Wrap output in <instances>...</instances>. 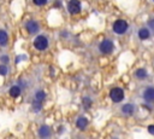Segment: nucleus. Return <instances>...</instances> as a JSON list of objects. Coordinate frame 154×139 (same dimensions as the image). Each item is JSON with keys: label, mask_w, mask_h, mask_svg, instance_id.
Instances as JSON below:
<instances>
[{"label": "nucleus", "mask_w": 154, "mask_h": 139, "mask_svg": "<svg viewBox=\"0 0 154 139\" xmlns=\"http://www.w3.org/2000/svg\"><path fill=\"white\" fill-rule=\"evenodd\" d=\"M34 46H35V48L38 50V51L46 50L47 46H48V40H47V37L43 36V35H38V36L34 40Z\"/></svg>", "instance_id": "f03ea898"}, {"label": "nucleus", "mask_w": 154, "mask_h": 139, "mask_svg": "<svg viewBox=\"0 0 154 139\" xmlns=\"http://www.w3.org/2000/svg\"><path fill=\"white\" fill-rule=\"evenodd\" d=\"M113 42L111 40H103L101 44H100V51L102 53H111L113 51Z\"/></svg>", "instance_id": "39448f33"}, {"label": "nucleus", "mask_w": 154, "mask_h": 139, "mask_svg": "<svg viewBox=\"0 0 154 139\" xmlns=\"http://www.w3.org/2000/svg\"><path fill=\"white\" fill-rule=\"evenodd\" d=\"M113 31L116 33V34H118V35H122V34H124L125 31H126V29H128V22L126 21H124V19H118V21H116L114 23H113Z\"/></svg>", "instance_id": "f257e3e1"}, {"label": "nucleus", "mask_w": 154, "mask_h": 139, "mask_svg": "<svg viewBox=\"0 0 154 139\" xmlns=\"http://www.w3.org/2000/svg\"><path fill=\"white\" fill-rule=\"evenodd\" d=\"M138 37H140L141 40L148 39V37H149V30H148L147 28H141V29L138 30Z\"/></svg>", "instance_id": "9d476101"}, {"label": "nucleus", "mask_w": 154, "mask_h": 139, "mask_svg": "<svg viewBox=\"0 0 154 139\" xmlns=\"http://www.w3.org/2000/svg\"><path fill=\"white\" fill-rule=\"evenodd\" d=\"M7 44V33L5 30H0V46H5Z\"/></svg>", "instance_id": "ddd939ff"}, {"label": "nucleus", "mask_w": 154, "mask_h": 139, "mask_svg": "<svg viewBox=\"0 0 154 139\" xmlns=\"http://www.w3.org/2000/svg\"><path fill=\"white\" fill-rule=\"evenodd\" d=\"M87 124H88V120H87L85 117H79V118L77 120V122H76V126H77L79 129L85 128V127H87Z\"/></svg>", "instance_id": "9b49d317"}, {"label": "nucleus", "mask_w": 154, "mask_h": 139, "mask_svg": "<svg viewBox=\"0 0 154 139\" xmlns=\"http://www.w3.org/2000/svg\"><path fill=\"white\" fill-rule=\"evenodd\" d=\"M81 2L78 0H70L69 4H67V10L72 15H77L81 12Z\"/></svg>", "instance_id": "20e7f679"}, {"label": "nucleus", "mask_w": 154, "mask_h": 139, "mask_svg": "<svg viewBox=\"0 0 154 139\" xmlns=\"http://www.w3.org/2000/svg\"><path fill=\"white\" fill-rule=\"evenodd\" d=\"M148 24H149V27H150V28L154 30V19H150V21L148 22Z\"/></svg>", "instance_id": "412c9836"}, {"label": "nucleus", "mask_w": 154, "mask_h": 139, "mask_svg": "<svg viewBox=\"0 0 154 139\" xmlns=\"http://www.w3.org/2000/svg\"><path fill=\"white\" fill-rule=\"evenodd\" d=\"M1 60H5V63L8 60V57H1Z\"/></svg>", "instance_id": "4be33fe9"}, {"label": "nucleus", "mask_w": 154, "mask_h": 139, "mask_svg": "<svg viewBox=\"0 0 154 139\" xmlns=\"http://www.w3.org/2000/svg\"><path fill=\"white\" fill-rule=\"evenodd\" d=\"M26 30L30 33V34H35L38 31V24L35 22V21H29L26 23Z\"/></svg>", "instance_id": "0eeeda50"}, {"label": "nucleus", "mask_w": 154, "mask_h": 139, "mask_svg": "<svg viewBox=\"0 0 154 139\" xmlns=\"http://www.w3.org/2000/svg\"><path fill=\"white\" fill-rule=\"evenodd\" d=\"M38 135L41 138H47L51 135V129L48 126H42L40 129H38Z\"/></svg>", "instance_id": "6e6552de"}, {"label": "nucleus", "mask_w": 154, "mask_h": 139, "mask_svg": "<svg viewBox=\"0 0 154 139\" xmlns=\"http://www.w3.org/2000/svg\"><path fill=\"white\" fill-rule=\"evenodd\" d=\"M7 74V68L5 65H0V75H6Z\"/></svg>", "instance_id": "f3484780"}, {"label": "nucleus", "mask_w": 154, "mask_h": 139, "mask_svg": "<svg viewBox=\"0 0 154 139\" xmlns=\"http://www.w3.org/2000/svg\"><path fill=\"white\" fill-rule=\"evenodd\" d=\"M109 97L114 103H119V102H122L124 99V91L122 88H119V87L112 88L111 92H109Z\"/></svg>", "instance_id": "7ed1b4c3"}, {"label": "nucleus", "mask_w": 154, "mask_h": 139, "mask_svg": "<svg viewBox=\"0 0 154 139\" xmlns=\"http://www.w3.org/2000/svg\"><path fill=\"white\" fill-rule=\"evenodd\" d=\"M20 94V88L18 86H12L10 88V95L13 97V98H17L18 95Z\"/></svg>", "instance_id": "f8f14e48"}, {"label": "nucleus", "mask_w": 154, "mask_h": 139, "mask_svg": "<svg viewBox=\"0 0 154 139\" xmlns=\"http://www.w3.org/2000/svg\"><path fill=\"white\" fill-rule=\"evenodd\" d=\"M83 100H84V102H83V103H84V106H85V108H89V106H90V99H89V98H84Z\"/></svg>", "instance_id": "6ab92c4d"}, {"label": "nucleus", "mask_w": 154, "mask_h": 139, "mask_svg": "<svg viewBox=\"0 0 154 139\" xmlns=\"http://www.w3.org/2000/svg\"><path fill=\"white\" fill-rule=\"evenodd\" d=\"M45 98H46V94H45V92H43V91H37V92H36V94H35V99H37V100H40V102H42Z\"/></svg>", "instance_id": "2eb2a0df"}, {"label": "nucleus", "mask_w": 154, "mask_h": 139, "mask_svg": "<svg viewBox=\"0 0 154 139\" xmlns=\"http://www.w3.org/2000/svg\"><path fill=\"white\" fill-rule=\"evenodd\" d=\"M148 132H149L150 134H154V126H149V127H148Z\"/></svg>", "instance_id": "aec40b11"}, {"label": "nucleus", "mask_w": 154, "mask_h": 139, "mask_svg": "<svg viewBox=\"0 0 154 139\" xmlns=\"http://www.w3.org/2000/svg\"><path fill=\"white\" fill-rule=\"evenodd\" d=\"M134 110H135V108H134L132 104H125V105H123V108H122V111H123V114H125V115H131V114L134 112Z\"/></svg>", "instance_id": "1a4fd4ad"}, {"label": "nucleus", "mask_w": 154, "mask_h": 139, "mask_svg": "<svg viewBox=\"0 0 154 139\" xmlns=\"http://www.w3.org/2000/svg\"><path fill=\"white\" fill-rule=\"evenodd\" d=\"M32 1H34L35 5H38V6H42L47 2V0H32Z\"/></svg>", "instance_id": "a211bd4d"}, {"label": "nucleus", "mask_w": 154, "mask_h": 139, "mask_svg": "<svg viewBox=\"0 0 154 139\" xmlns=\"http://www.w3.org/2000/svg\"><path fill=\"white\" fill-rule=\"evenodd\" d=\"M41 103H42V102L35 99L34 103H32V110H34V111H40V109H41Z\"/></svg>", "instance_id": "dca6fc26"}, {"label": "nucleus", "mask_w": 154, "mask_h": 139, "mask_svg": "<svg viewBox=\"0 0 154 139\" xmlns=\"http://www.w3.org/2000/svg\"><path fill=\"white\" fill-rule=\"evenodd\" d=\"M135 75L138 79H144L147 76V71H146V69H138V70H136Z\"/></svg>", "instance_id": "4468645a"}, {"label": "nucleus", "mask_w": 154, "mask_h": 139, "mask_svg": "<svg viewBox=\"0 0 154 139\" xmlns=\"http://www.w3.org/2000/svg\"><path fill=\"white\" fill-rule=\"evenodd\" d=\"M143 99L148 103L154 102V87H147L143 91Z\"/></svg>", "instance_id": "423d86ee"}]
</instances>
